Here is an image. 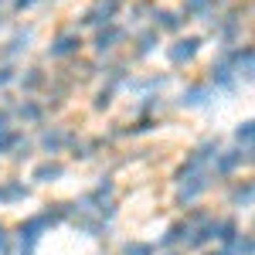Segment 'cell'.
Segmentation results:
<instances>
[{
  "mask_svg": "<svg viewBox=\"0 0 255 255\" xmlns=\"http://www.w3.org/2000/svg\"><path fill=\"white\" fill-rule=\"evenodd\" d=\"M61 215H65V211H48V215L27 218V221H24V225L17 228V235H20V255H34L41 232H44L48 225H55V221H61Z\"/></svg>",
  "mask_w": 255,
  "mask_h": 255,
  "instance_id": "6da1fadb",
  "label": "cell"
},
{
  "mask_svg": "<svg viewBox=\"0 0 255 255\" xmlns=\"http://www.w3.org/2000/svg\"><path fill=\"white\" fill-rule=\"evenodd\" d=\"M249 160H252V146H245V150H232V153L218 157V170H221V174H232V170H238V167L249 163Z\"/></svg>",
  "mask_w": 255,
  "mask_h": 255,
  "instance_id": "7a4b0ae2",
  "label": "cell"
},
{
  "mask_svg": "<svg viewBox=\"0 0 255 255\" xmlns=\"http://www.w3.org/2000/svg\"><path fill=\"white\" fill-rule=\"evenodd\" d=\"M197 44H201V41L197 38H187V41H177L174 48H170V61H174V65H184V61H191L197 55Z\"/></svg>",
  "mask_w": 255,
  "mask_h": 255,
  "instance_id": "3957f363",
  "label": "cell"
},
{
  "mask_svg": "<svg viewBox=\"0 0 255 255\" xmlns=\"http://www.w3.org/2000/svg\"><path fill=\"white\" fill-rule=\"evenodd\" d=\"M31 194L20 180H7L3 187H0V204H14V201H24V197Z\"/></svg>",
  "mask_w": 255,
  "mask_h": 255,
  "instance_id": "277c9868",
  "label": "cell"
},
{
  "mask_svg": "<svg viewBox=\"0 0 255 255\" xmlns=\"http://www.w3.org/2000/svg\"><path fill=\"white\" fill-rule=\"evenodd\" d=\"M204 191H208V177H194L191 184H184V187H180L177 201H180V204H187V201H194V197L204 194Z\"/></svg>",
  "mask_w": 255,
  "mask_h": 255,
  "instance_id": "5b68a950",
  "label": "cell"
},
{
  "mask_svg": "<svg viewBox=\"0 0 255 255\" xmlns=\"http://www.w3.org/2000/svg\"><path fill=\"white\" fill-rule=\"evenodd\" d=\"M116 7H119V0H102V3H99L96 10L89 14V24H102V20H113Z\"/></svg>",
  "mask_w": 255,
  "mask_h": 255,
  "instance_id": "8992f818",
  "label": "cell"
},
{
  "mask_svg": "<svg viewBox=\"0 0 255 255\" xmlns=\"http://www.w3.org/2000/svg\"><path fill=\"white\" fill-rule=\"evenodd\" d=\"M61 174H65L61 163H41L38 170H34V180H38V184H51V180H58Z\"/></svg>",
  "mask_w": 255,
  "mask_h": 255,
  "instance_id": "52a82bcc",
  "label": "cell"
},
{
  "mask_svg": "<svg viewBox=\"0 0 255 255\" xmlns=\"http://www.w3.org/2000/svg\"><path fill=\"white\" fill-rule=\"evenodd\" d=\"M79 44H82V41L75 38V34H65V38H58V44L51 48V55H55V58H65V55L79 51Z\"/></svg>",
  "mask_w": 255,
  "mask_h": 255,
  "instance_id": "ba28073f",
  "label": "cell"
},
{
  "mask_svg": "<svg viewBox=\"0 0 255 255\" xmlns=\"http://www.w3.org/2000/svg\"><path fill=\"white\" fill-rule=\"evenodd\" d=\"M119 38H123V31H119V27H106V31H99L96 48H99V51H109V48H113Z\"/></svg>",
  "mask_w": 255,
  "mask_h": 255,
  "instance_id": "9c48e42d",
  "label": "cell"
},
{
  "mask_svg": "<svg viewBox=\"0 0 255 255\" xmlns=\"http://www.w3.org/2000/svg\"><path fill=\"white\" fill-rule=\"evenodd\" d=\"M215 228H218V221H208L201 232H194V238H191L187 245H191V249H201V245H208V242L215 238Z\"/></svg>",
  "mask_w": 255,
  "mask_h": 255,
  "instance_id": "30bf717a",
  "label": "cell"
},
{
  "mask_svg": "<svg viewBox=\"0 0 255 255\" xmlns=\"http://www.w3.org/2000/svg\"><path fill=\"white\" fill-rule=\"evenodd\" d=\"M232 58H235V65H238V75L249 79V75H252V48H242V51L232 55Z\"/></svg>",
  "mask_w": 255,
  "mask_h": 255,
  "instance_id": "8fae6325",
  "label": "cell"
},
{
  "mask_svg": "<svg viewBox=\"0 0 255 255\" xmlns=\"http://www.w3.org/2000/svg\"><path fill=\"white\" fill-rule=\"evenodd\" d=\"M41 143H44V150H48V153H58L61 146L68 143V133H58V129H55V133H44Z\"/></svg>",
  "mask_w": 255,
  "mask_h": 255,
  "instance_id": "7c38bea8",
  "label": "cell"
},
{
  "mask_svg": "<svg viewBox=\"0 0 255 255\" xmlns=\"http://www.w3.org/2000/svg\"><path fill=\"white\" fill-rule=\"evenodd\" d=\"M180 102H184V106H204V102H208V89H204V85H194V89L184 92Z\"/></svg>",
  "mask_w": 255,
  "mask_h": 255,
  "instance_id": "4fadbf2b",
  "label": "cell"
},
{
  "mask_svg": "<svg viewBox=\"0 0 255 255\" xmlns=\"http://www.w3.org/2000/svg\"><path fill=\"white\" fill-rule=\"evenodd\" d=\"M187 235H191V232H187V225H170V228H167V235L160 238V245H177L180 238H187Z\"/></svg>",
  "mask_w": 255,
  "mask_h": 255,
  "instance_id": "5bb4252c",
  "label": "cell"
},
{
  "mask_svg": "<svg viewBox=\"0 0 255 255\" xmlns=\"http://www.w3.org/2000/svg\"><path fill=\"white\" fill-rule=\"evenodd\" d=\"M235 235H238V225H235V221H218V228H215V238H221V242L228 245V242H232Z\"/></svg>",
  "mask_w": 255,
  "mask_h": 255,
  "instance_id": "9a60e30c",
  "label": "cell"
},
{
  "mask_svg": "<svg viewBox=\"0 0 255 255\" xmlns=\"http://www.w3.org/2000/svg\"><path fill=\"white\" fill-rule=\"evenodd\" d=\"M157 249L150 245V242H126L123 245V255H153Z\"/></svg>",
  "mask_w": 255,
  "mask_h": 255,
  "instance_id": "2e32d148",
  "label": "cell"
},
{
  "mask_svg": "<svg viewBox=\"0 0 255 255\" xmlns=\"http://www.w3.org/2000/svg\"><path fill=\"white\" fill-rule=\"evenodd\" d=\"M153 17H157V24H160V27H167V31H177V27H180V17L170 14V10H160V14H153Z\"/></svg>",
  "mask_w": 255,
  "mask_h": 255,
  "instance_id": "e0dca14e",
  "label": "cell"
},
{
  "mask_svg": "<svg viewBox=\"0 0 255 255\" xmlns=\"http://www.w3.org/2000/svg\"><path fill=\"white\" fill-rule=\"evenodd\" d=\"M232 201H235V204H252V184L245 180L242 187H235V191H232Z\"/></svg>",
  "mask_w": 255,
  "mask_h": 255,
  "instance_id": "ac0fdd59",
  "label": "cell"
},
{
  "mask_svg": "<svg viewBox=\"0 0 255 255\" xmlns=\"http://www.w3.org/2000/svg\"><path fill=\"white\" fill-rule=\"evenodd\" d=\"M17 143H20V133H10V129H3V133H0V153L14 150Z\"/></svg>",
  "mask_w": 255,
  "mask_h": 255,
  "instance_id": "d6986e66",
  "label": "cell"
},
{
  "mask_svg": "<svg viewBox=\"0 0 255 255\" xmlns=\"http://www.w3.org/2000/svg\"><path fill=\"white\" fill-rule=\"evenodd\" d=\"M235 139H238V143H245V146H252V119H245V123L235 129Z\"/></svg>",
  "mask_w": 255,
  "mask_h": 255,
  "instance_id": "ffe728a7",
  "label": "cell"
},
{
  "mask_svg": "<svg viewBox=\"0 0 255 255\" xmlns=\"http://www.w3.org/2000/svg\"><path fill=\"white\" fill-rule=\"evenodd\" d=\"M211 79H215L218 85H232V72H228V65H218V68H211Z\"/></svg>",
  "mask_w": 255,
  "mask_h": 255,
  "instance_id": "44dd1931",
  "label": "cell"
},
{
  "mask_svg": "<svg viewBox=\"0 0 255 255\" xmlns=\"http://www.w3.org/2000/svg\"><path fill=\"white\" fill-rule=\"evenodd\" d=\"M215 0H187V14H204Z\"/></svg>",
  "mask_w": 255,
  "mask_h": 255,
  "instance_id": "7402d4cb",
  "label": "cell"
},
{
  "mask_svg": "<svg viewBox=\"0 0 255 255\" xmlns=\"http://www.w3.org/2000/svg\"><path fill=\"white\" fill-rule=\"evenodd\" d=\"M17 113H20V119H38V116H41V109L34 106V102H24Z\"/></svg>",
  "mask_w": 255,
  "mask_h": 255,
  "instance_id": "603a6c76",
  "label": "cell"
},
{
  "mask_svg": "<svg viewBox=\"0 0 255 255\" xmlns=\"http://www.w3.org/2000/svg\"><path fill=\"white\" fill-rule=\"evenodd\" d=\"M153 44H157V38H153V34H143V38H139V55H146Z\"/></svg>",
  "mask_w": 255,
  "mask_h": 255,
  "instance_id": "cb8c5ba5",
  "label": "cell"
},
{
  "mask_svg": "<svg viewBox=\"0 0 255 255\" xmlns=\"http://www.w3.org/2000/svg\"><path fill=\"white\" fill-rule=\"evenodd\" d=\"M27 41H31V34H17V38L10 41V51H20V48H27Z\"/></svg>",
  "mask_w": 255,
  "mask_h": 255,
  "instance_id": "d4e9b609",
  "label": "cell"
},
{
  "mask_svg": "<svg viewBox=\"0 0 255 255\" xmlns=\"http://www.w3.org/2000/svg\"><path fill=\"white\" fill-rule=\"evenodd\" d=\"M24 85H27V89H38V85H41V75H38V72H34V75H27V82H24Z\"/></svg>",
  "mask_w": 255,
  "mask_h": 255,
  "instance_id": "484cf974",
  "label": "cell"
},
{
  "mask_svg": "<svg viewBox=\"0 0 255 255\" xmlns=\"http://www.w3.org/2000/svg\"><path fill=\"white\" fill-rule=\"evenodd\" d=\"M14 79V72H10V68H0V85H3V82H10Z\"/></svg>",
  "mask_w": 255,
  "mask_h": 255,
  "instance_id": "4316f807",
  "label": "cell"
},
{
  "mask_svg": "<svg viewBox=\"0 0 255 255\" xmlns=\"http://www.w3.org/2000/svg\"><path fill=\"white\" fill-rule=\"evenodd\" d=\"M7 129V113H0V133Z\"/></svg>",
  "mask_w": 255,
  "mask_h": 255,
  "instance_id": "83f0119b",
  "label": "cell"
},
{
  "mask_svg": "<svg viewBox=\"0 0 255 255\" xmlns=\"http://www.w3.org/2000/svg\"><path fill=\"white\" fill-rule=\"evenodd\" d=\"M3 242H7V228L0 225V249H3Z\"/></svg>",
  "mask_w": 255,
  "mask_h": 255,
  "instance_id": "f1b7e54d",
  "label": "cell"
},
{
  "mask_svg": "<svg viewBox=\"0 0 255 255\" xmlns=\"http://www.w3.org/2000/svg\"><path fill=\"white\" fill-rule=\"evenodd\" d=\"M31 3H34V0H17V7H20V10H24V7H31Z\"/></svg>",
  "mask_w": 255,
  "mask_h": 255,
  "instance_id": "f546056e",
  "label": "cell"
},
{
  "mask_svg": "<svg viewBox=\"0 0 255 255\" xmlns=\"http://www.w3.org/2000/svg\"><path fill=\"white\" fill-rule=\"evenodd\" d=\"M218 255H225V252H218Z\"/></svg>",
  "mask_w": 255,
  "mask_h": 255,
  "instance_id": "4dcf8cb0",
  "label": "cell"
}]
</instances>
